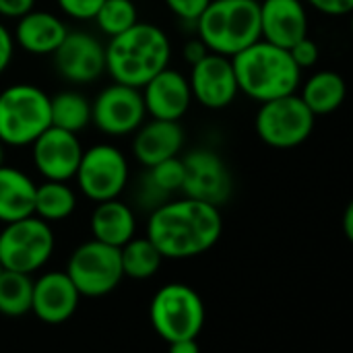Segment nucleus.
I'll return each mask as SVG.
<instances>
[{
    "label": "nucleus",
    "instance_id": "obj_31",
    "mask_svg": "<svg viewBox=\"0 0 353 353\" xmlns=\"http://www.w3.org/2000/svg\"><path fill=\"white\" fill-rule=\"evenodd\" d=\"M163 2L170 8V12H174L180 21L194 25V21L201 17V12L207 8L211 0H163Z\"/></svg>",
    "mask_w": 353,
    "mask_h": 353
},
{
    "label": "nucleus",
    "instance_id": "obj_15",
    "mask_svg": "<svg viewBox=\"0 0 353 353\" xmlns=\"http://www.w3.org/2000/svg\"><path fill=\"white\" fill-rule=\"evenodd\" d=\"M29 147L33 165L43 180L68 182L74 178L83 155V145L77 132L50 124Z\"/></svg>",
    "mask_w": 353,
    "mask_h": 353
},
{
    "label": "nucleus",
    "instance_id": "obj_33",
    "mask_svg": "<svg viewBox=\"0 0 353 353\" xmlns=\"http://www.w3.org/2000/svg\"><path fill=\"white\" fill-rule=\"evenodd\" d=\"M314 10L327 17H343L353 10V0H306Z\"/></svg>",
    "mask_w": 353,
    "mask_h": 353
},
{
    "label": "nucleus",
    "instance_id": "obj_40",
    "mask_svg": "<svg viewBox=\"0 0 353 353\" xmlns=\"http://www.w3.org/2000/svg\"><path fill=\"white\" fill-rule=\"evenodd\" d=\"M2 271H4V267H2V263H0V275H2Z\"/></svg>",
    "mask_w": 353,
    "mask_h": 353
},
{
    "label": "nucleus",
    "instance_id": "obj_23",
    "mask_svg": "<svg viewBox=\"0 0 353 353\" xmlns=\"http://www.w3.org/2000/svg\"><path fill=\"white\" fill-rule=\"evenodd\" d=\"M298 95L304 99V103L310 108L314 116H327L343 105L347 95V85L339 72L319 70L304 81Z\"/></svg>",
    "mask_w": 353,
    "mask_h": 353
},
{
    "label": "nucleus",
    "instance_id": "obj_37",
    "mask_svg": "<svg viewBox=\"0 0 353 353\" xmlns=\"http://www.w3.org/2000/svg\"><path fill=\"white\" fill-rule=\"evenodd\" d=\"M170 353H199V343L196 339H178L168 343Z\"/></svg>",
    "mask_w": 353,
    "mask_h": 353
},
{
    "label": "nucleus",
    "instance_id": "obj_1",
    "mask_svg": "<svg viewBox=\"0 0 353 353\" xmlns=\"http://www.w3.org/2000/svg\"><path fill=\"white\" fill-rule=\"evenodd\" d=\"M221 234V207L184 196L159 203L149 215L145 236L163 259L186 261L209 252Z\"/></svg>",
    "mask_w": 353,
    "mask_h": 353
},
{
    "label": "nucleus",
    "instance_id": "obj_12",
    "mask_svg": "<svg viewBox=\"0 0 353 353\" xmlns=\"http://www.w3.org/2000/svg\"><path fill=\"white\" fill-rule=\"evenodd\" d=\"M184 163V182H182V194L211 203L215 207H221L234 188L232 172L223 157L213 149H192L182 157Z\"/></svg>",
    "mask_w": 353,
    "mask_h": 353
},
{
    "label": "nucleus",
    "instance_id": "obj_35",
    "mask_svg": "<svg viewBox=\"0 0 353 353\" xmlns=\"http://www.w3.org/2000/svg\"><path fill=\"white\" fill-rule=\"evenodd\" d=\"M31 8H35V0H0V17L4 19L17 21Z\"/></svg>",
    "mask_w": 353,
    "mask_h": 353
},
{
    "label": "nucleus",
    "instance_id": "obj_32",
    "mask_svg": "<svg viewBox=\"0 0 353 353\" xmlns=\"http://www.w3.org/2000/svg\"><path fill=\"white\" fill-rule=\"evenodd\" d=\"M60 10L77 21H89L95 17L103 0H56Z\"/></svg>",
    "mask_w": 353,
    "mask_h": 353
},
{
    "label": "nucleus",
    "instance_id": "obj_20",
    "mask_svg": "<svg viewBox=\"0 0 353 353\" xmlns=\"http://www.w3.org/2000/svg\"><path fill=\"white\" fill-rule=\"evenodd\" d=\"M68 27L60 17L50 10L31 8L23 17L17 19V27L12 31L14 46L23 48L33 56H52L54 50L66 37Z\"/></svg>",
    "mask_w": 353,
    "mask_h": 353
},
{
    "label": "nucleus",
    "instance_id": "obj_39",
    "mask_svg": "<svg viewBox=\"0 0 353 353\" xmlns=\"http://www.w3.org/2000/svg\"><path fill=\"white\" fill-rule=\"evenodd\" d=\"M4 163V145L0 143V165Z\"/></svg>",
    "mask_w": 353,
    "mask_h": 353
},
{
    "label": "nucleus",
    "instance_id": "obj_22",
    "mask_svg": "<svg viewBox=\"0 0 353 353\" xmlns=\"http://www.w3.org/2000/svg\"><path fill=\"white\" fill-rule=\"evenodd\" d=\"M35 186L23 170L0 165V223L33 215Z\"/></svg>",
    "mask_w": 353,
    "mask_h": 353
},
{
    "label": "nucleus",
    "instance_id": "obj_34",
    "mask_svg": "<svg viewBox=\"0 0 353 353\" xmlns=\"http://www.w3.org/2000/svg\"><path fill=\"white\" fill-rule=\"evenodd\" d=\"M12 56H14V37H12V31L4 23H0V74L6 72V68L10 66Z\"/></svg>",
    "mask_w": 353,
    "mask_h": 353
},
{
    "label": "nucleus",
    "instance_id": "obj_2",
    "mask_svg": "<svg viewBox=\"0 0 353 353\" xmlns=\"http://www.w3.org/2000/svg\"><path fill=\"white\" fill-rule=\"evenodd\" d=\"M170 58L172 41L168 33L145 21H137L105 43V72L112 81L137 89L170 66Z\"/></svg>",
    "mask_w": 353,
    "mask_h": 353
},
{
    "label": "nucleus",
    "instance_id": "obj_3",
    "mask_svg": "<svg viewBox=\"0 0 353 353\" xmlns=\"http://www.w3.org/2000/svg\"><path fill=\"white\" fill-rule=\"evenodd\" d=\"M240 93L263 103L296 93L302 85V68L288 48L259 39L232 56Z\"/></svg>",
    "mask_w": 353,
    "mask_h": 353
},
{
    "label": "nucleus",
    "instance_id": "obj_6",
    "mask_svg": "<svg viewBox=\"0 0 353 353\" xmlns=\"http://www.w3.org/2000/svg\"><path fill=\"white\" fill-rule=\"evenodd\" d=\"M149 321L165 343L196 339L205 327L207 308L201 294L188 283H165L151 298Z\"/></svg>",
    "mask_w": 353,
    "mask_h": 353
},
{
    "label": "nucleus",
    "instance_id": "obj_24",
    "mask_svg": "<svg viewBox=\"0 0 353 353\" xmlns=\"http://www.w3.org/2000/svg\"><path fill=\"white\" fill-rule=\"evenodd\" d=\"M77 209V192L62 180H43L35 186L33 215L48 223L68 219Z\"/></svg>",
    "mask_w": 353,
    "mask_h": 353
},
{
    "label": "nucleus",
    "instance_id": "obj_27",
    "mask_svg": "<svg viewBox=\"0 0 353 353\" xmlns=\"http://www.w3.org/2000/svg\"><path fill=\"white\" fill-rule=\"evenodd\" d=\"M161 261L163 256L147 236L143 238L132 236L126 244L120 246V263H122L124 277L139 279V281L151 279L159 271Z\"/></svg>",
    "mask_w": 353,
    "mask_h": 353
},
{
    "label": "nucleus",
    "instance_id": "obj_14",
    "mask_svg": "<svg viewBox=\"0 0 353 353\" xmlns=\"http://www.w3.org/2000/svg\"><path fill=\"white\" fill-rule=\"evenodd\" d=\"M192 99L207 110H223L238 97V81L230 56L207 52L188 74Z\"/></svg>",
    "mask_w": 353,
    "mask_h": 353
},
{
    "label": "nucleus",
    "instance_id": "obj_26",
    "mask_svg": "<svg viewBox=\"0 0 353 353\" xmlns=\"http://www.w3.org/2000/svg\"><path fill=\"white\" fill-rule=\"evenodd\" d=\"M50 122L52 126L81 132L91 124V101L79 91H60L50 97Z\"/></svg>",
    "mask_w": 353,
    "mask_h": 353
},
{
    "label": "nucleus",
    "instance_id": "obj_36",
    "mask_svg": "<svg viewBox=\"0 0 353 353\" xmlns=\"http://www.w3.org/2000/svg\"><path fill=\"white\" fill-rule=\"evenodd\" d=\"M207 52H209V50H207V46L203 43V39L194 37V39H190V41H186V43H184L182 56H184V60L192 66V64H194V62H199Z\"/></svg>",
    "mask_w": 353,
    "mask_h": 353
},
{
    "label": "nucleus",
    "instance_id": "obj_21",
    "mask_svg": "<svg viewBox=\"0 0 353 353\" xmlns=\"http://www.w3.org/2000/svg\"><path fill=\"white\" fill-rule=\"evenodd\" d=\"M91 234L95 240L120 248L132 236H137V217L134 211L118 199L95 203L91 213Z\"/></svg>",
    "mask_w": 353,
    "mask_h": 353
},
{
    "label": "nucleus",
    "instance_id": "obj_29",
    "mask_svg": "<svg viewBox=\"0 0 353 353\" xmlns=\"http://www.w3.org/2000/svg\"><path fill=\"white\" fill-rule=\"evenodd\" d=\"M93 21L103 35L114 37L139 21V10L132 0H103Z\"/></svg>",
    "mask_w": 353,
    "mask_h": 353
},
{
    "label": "nucleus",
    "instance_id": "obj_18",
    "mask_svg": "<svg viewBox=\"0 0 353 353\" xmlns=\"http://www.w3.org/2000/svg\"><path fill=\"white\" fill-rule=\"evenodd\" d=\"M261 39L281 48H292L308 35V10L302 0H263L259 2Z\"/></svg>",
    "mask_w": 353,
    "mask_h": 353
},
{
    "label": "nucleus",
    "instance_id": "obj_10",
    "mask_svg": "<svg viewBox=\"0 0 353 353\" xmlns=\"http://www.w3.org/2000/svg\"><path fill=\"white\" fill-rule=\"evenodd\" d=\"M128 176L130 168L126 155L110 143H97L83 149L72 180H77V188L83 196L93 203H101L118 199L128 184Z\"/></svg>",
    "mask_w": 353,
    "mask_h": 353
},
{
    "label": "nucleus",
    "instance_id": "obj_38",
    "mask_svg": "<svg viewBox=\"0 0 353 353\" xmlns=\"http://www.w3.org/2000/svg\"><path fill=\"white\" fill-rule=\"evenodd\" d=\"M343 232H345V238L353 240V205H347L345 209V215H343Z\"/></svg>",
    "mask_w": 353,
    "mask_h": 353
},
{
    "label": "nucleus",
    "instance_id": "obj_9",
    "mask_svg": "<svg viewBox=\"0 0 353 353\" xmlns=\"http://www.w3.org/2000/svg\"><path fill=\"white\" fill-rule=\"evenodd\" d=\"M66 275L72 279L81 298L108 296L124 279L120 248L91 238L72 250L66 265Z\"/></svg>",
    "mask_w": 353,
    "mask_h": 353
},
{
    "label": "nucleus",
    "instance_id": "obj_11",
    "mask_svg": "<svg viewBox=\"0 0 353 353\" xmlns=\"http://www.w3.org/2000/svg\"><path fill=\"white\" fill-rule=\"evenodd\" d=\"M147 118L141 89L112 83L91 101V124L108 137L132 134Z\"/></svg>",
    "mask_w": 353,
    "mask_h": 353
},
{
    "label": "nucleus",
    "instance_id": "obj_16",
    "mask_svg": "<svg viewBox=\"0 0 353 353\" xmlns=\"http://www.w3.org/2000/svg\"><path fill=\"white\" fill-rule=\"evenodd\" d=\"M147 116L159 120H182L192 105V91L188 77L172 66L159 70L141 87Z\"/></svg>",
    "mask_w": 353,
    "mask_h": 353
},
{
    "label": "nucleus",
    "instance_id": "obj_25",
    "mask_svg": "<svg viewBox=\"0 0 353 353\" xmlns=\"http://www.w3.org/2000/svg\"><path fill=\"white\" fill-rule=\"evenodd\" d=\"M143 182H145V196L149 199V205L155 209L159 203L168 201L174 192L182 190V182H184L182 157L174 155L147 168Z\"/></svg>",
    "mask_w": 353,
    "mask_h": 353
},
{
    "label": "nucleus",
    "instance_id": "obj_7",
    "mask_svg": "<svg viewBox=\"0 0 353 353\" xmlns=\"http://www.w3.org/2000/svg\"><path fill=\"white\" fill-rule=\"evenodd\" d=\"M56 238L52 225L37 215L4 223L0 232V263L8 271L35 273L52 259Z\"/></svg>",
    "mask_w": 353,
    "mask_h": 353
},
{
    "label": "nucleus",
    "instance_id": "obj_19",
    "mask_svg": "<svg viewBox=\"0 0 353 353\" xmlns=\"http://www.w3.org/2000/svg\"><path fill=\"white\" fill-rule=\"evenodd\" d=\"M184 147V128L178 120L151 118L132 132V155L145 168H151L168 157L180 155Z\"/></svg>",
    "mask_w": 353,
    "mask_h": 353
},
{
    "label": "nucleus",
    "instance_id": "obj_8",
    "mask_svg": "<svg viewBox=\"0 0 353 353\" xmlns=\"http://www.w3.org/2000/svg\"><path fill=\"white\" fill-rule=\"evenodd\" d=\"M314 120L316 116L296 91L263 101L254 116V128L265 145L273 149H294L310 139Z\"/></svg>",
    "mask_w": 353,
    "mask_h": 353
},
{
    "label": "nucleus",
    "instance_id": "obj_17",
    "mask_svg": "<svg viewBox=\"0 0 353 353\" xmlns=\"http://www.w3.org/2000/svg\"><path fill=\"white\" fill-rule=\"evenodd\" d=\"M81 302L66 271H48L33 281L31 312L46 325H62L72 319Z\"/></svg>",
    "mask_w": 353,
    "mask_h": 353
},
{
    "label": "nucleus",
    "instance_id": "obj_30",
    "mask_svg": "<svg viewBox=\"0 0 353 353\" xmlns=\"http://www.w3.org/2000/svg\"><path fill=\"white\" fill-rule=\"evenodd\" d=\"M290 50V54H292V58H294V62L304 70V68H312L316 62H319V58H321V48H319V43L314 41V39H310L308 35L306 37H302V39H298L292 48H288Z\"/></svg>",
    "mask_w": 353,
    "mask_h": 353
},
{
    "label": "nucleus",
    "instance_id": "obj_28",
    "mask_svg": "<svg viewBox=\"0 0 353 353\" xmlns=\"http://www.w3.org/2000/svg\"><path fill=\"white\" fill-rule=\"evenodd\" d=\"M33 279L27 273L4 269L0 275V314L23 316L31 312Z\"/></svg>",
    "mask_w": 353,
    "mask_h": 353
},
{
    "label": "nucleus",
    "instance_id": "obj_5",
    "mask_svg": "<svg viewBox=\"0 0 353 353\" xmlns=\"http://www.w3.org/2000/svg\"><path fill=\"white\" fill-rule=\"evenodd\" d=\"M50 95L29 83H17L0 93V143L29 147L50 126Z\"/></svg>",
    "mask_w": 353,
    "mask_h": 353
},
{
    "label": "nucleus",
    "instance_id": "obj_13",
    "mask_svg": "<svg viewBox=\"0 0 353 353\" xmlns=\"http://www.w3.org/2000/svg\"><path fill=\"white\" fill-rule=\"evenodd\" d=\"M52 56L60 77L72 85L93 83L105 72V46L87 31H68Z\"/></svg>",
    "mask_w": 353,
    "mask_h": 353
},
{
    "label": "nucleus",
    "instance_id": "obj_4",
    "mask_svg": "<svg viewBox=\"0 0 353 353\" xmlns=\"http://www.w3.org/2000/svg\"><path fill=\"white\" fill-rule=\"evenodd\" d=\"M194 27L209 52L232 58L261 39L259 0H211Z\"/></svg>",
    "mask_w": 353,
    "mask_h": 353
}]
</instances>
